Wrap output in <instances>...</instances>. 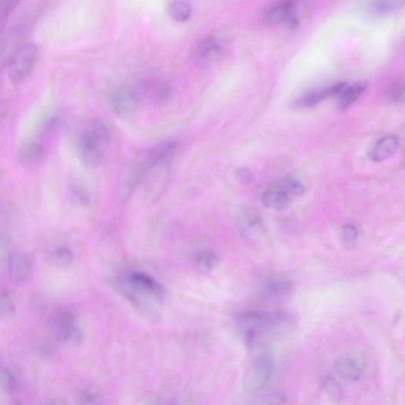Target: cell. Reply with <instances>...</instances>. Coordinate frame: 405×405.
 <instances>
[{
  "instance_id": "484cf974",
  "label": "cell",
  "mask_w": 405,
  "mask_h": 405,
  "mask_svg": "<svg viewBox=\"0 0 405 405\" xmlns=\"http://www.w3.org/2000/svg\"><path fill=\"white\" fill-rule=\"evenodd\" d=\"M323 387L327 394L332 399L340 401L342 398V389H341L339 382L333 379L332 377H327L323 382Z\"/></svg>"
},
{
  "instance_id": "277c9868",
  "label": "cell",
  "mask_w": 405,
  "mask_h": 405,
  "mask_svg": "<svg viewBox=\"0 0 405 405\" xmlns=\"http://www.w3.org/2000/svg\"><path fill=\"white\" fill-rule=\"evenodd\" d=\"M48 328L56 342L72 345L82 342L83 332L77 324L75 312L69 307L55 310L48 317Z\"/></svg>"
},
{
  "instance_id": "ffe728a7",
  "label": "cell",
  "mask_w": 405,
  "mask_h": 405,
  "mask_svg": "<svg viewBox=\"0 0 405 405\" xmlns=\"http://www.w3.org/2000/svg\"><path fill=\"white\" fill-rule=\"evenodd\" d=\"M365 86L362 83L352 85V86H346L342 92L339 95V109L345 110L357 102L359 97L364 93Z\"/></svg>"
},
{
  "instance_id": "e0dca14e",
  "label": "cell",
  "mask_w": 405,
  "mask_h": 405,
  "mask_svg": "<svg viewBox=\"0 0 405 405\" xmlns=\"http://www.w3.org/2000/svg\"><path fill=\"white\" fill-rule=\"evenodd\" d=\"M262 204L265 207L280 211L285 209L290 202V197L280 189H272L265 191L261 197Z\"/></svg>"
},
{
  "instance_id": "8992f818",
  "label": "cell",
  "mask_w": 405,
  "mask_h": 405,
  "mask_svg": "<svg viewBox=\"0 0 405 405\" xmlns=\"http://www.w3.org/2000/svg\"><path fill=\"white\" fill-rule=\"evenodd\" d=\"M38 47L33 42H25L19 46L9 61V76L11 82L24 81L36 65L38 59Z\"/></svg>"
},
{
  "instance_id": "9a60e30c",
  "label": "cell",
  "mask_w": 405,
  "mask_h": 405,
  "mask_svg": "<svg viewBox=\"0 0 405 405\" xmlns=\"http://www.w3.org/2000/svg\"><path fill=\"white\" fill-rule=\"evenodd\" d=\"M399 147V140L393 135L385 137L377 142L371 152V158L374 162H382L394 155Z\"/></svg>"
},
{
  "instance_id": "4316f807",
  "label": "cell",
  "mask_w": 405,
  "mask_h": 405,
  "mask_svg": "<svg viewBox=\"0 0 405 405\" xmlns=\"http://www.w3.org/2000/svg\"><path fill=\"white\" fill-rule=\"evenodd\" d=\"M358 230L353 225H346L343 229V243L347 250H352L357 245L358 239Z\"/></svg>"
},
{
  "instance_id": "5bb4252c",
  "label": "cell",
  "mask_w": 405,
  "mask_h": 405,
  "mask_svg": "<svg viewBox=\"0 0 405 405\" xmlns=\"http://www.w3.org/2000/svg\"><path fill=\"white\" fill-rule=\"evenodd\" d=\"M141 90L153 102L158 103L166 102L169 100L172 95V90L169 84L165 81H150L143 83Z\"/></svg>"
},
{
  "instance_id": "74e56055",
  "label": "cell",
  "mask_w": 405,
  "mask_h": 405,
  "mask_svg": "<svg viewBox=\"0 0 405 405\" xmlns=\"http://www.w3.org/2000/svg\"><path fill=\"white\" fill-rule=\"evenodd\" d=\"M174 405H187V404H182V403H177V404H174Z\"/></svg>"
},
{
  "instance_id": "9c48e42d",
  "label": "cell",
  "mask_w": 405,
  "mask_h": 405,
  "mask_svg": "<svg viewBox=\"0 0 405 405\" xmlns=\"http://www.w3.org/2000/svg\"><path fill=\"white\" fill-rule=\"evenodd\" d=\"M9 278L13 283L20 285L31 278L33 261L31 256L23 252H13L6 260Z\"/></svg>"
},
{
  "instance_id": "d4e9b609",
  "label": "cell",
  "mask_w": 405,
  "mask_h": 405,
  "mask_svg": "<svg viewBox=\"0 0 405 405\" xmlns=\"http://www.w3.org/2000/svg\"><path fill=\"white\" fill-rule=\"evenodd\" d=\"M73 259V253L65 247L56 248V250L51 253V261L56 266H68L72 263Z\"/></svg>"
},
{
  "instance_id": "5b68a950",
  "label": "cell",
  "mask_w": 405,
  "mask_h": 405,
  "mask_svg": "<svg viewBox=\"0 0 405 405\" xmlns=\"http://www.w3.org/2000/svg\"><path fill=\"white\" fill-rule=\"evenodd\" d=\"M275 361L271 353L265 351L256 355L248 364L243 377V388L246 393L262 392L271 382Z\"/></svg>"
},
{
  "instance_id": "8d00e7d4",
  "label": "cell",
  "mask_w": 405,
  "mask_h": 405,
  "mask_svg": "<svg viewBox=\"0 0 405 405\" xmlns=\"http://www.w3.org/2000/svg\"><path fill=\"white\" fill-rule=\"evenodd\" d=\"M13 405H23V404L19 401H16V402L14 403Z\"/></svg>"
},
{
  "instance_id": "6da1fadb",
  "label": "cell",
  "mask_w": 405,
  "mask_h": 405,
  "mask_svg": "<svg viewBox=\"0 0 405 405\" xmlns=\"http://www.w3.org/2000/svg\"><path fill=\"white\" fill-rule=\"evenodd\" d=\"M119 287L142 314L149 319L157 318L165 290L153 277L142 273H131L120 280Z\"/></svg>"
},
{
  "instance_id": "8fae6325",
  "label": "cell",
  "mask_w": 405,
  "mask_h": 405,
  "mask_svg": "<svg viewBox=\"0 0 405 405\" xmlns=\"http://www.w3.org/2000/svg\"><path fill=\"white\" fill-rule=\"evenodd\" d=\"M295 6L293 2H280L273 4L264 13V22L266 25L280 24L288 20L290 26L296 24L295 16Z\"/></svg>"
},
{
  "instance_id": "d6986e66",
  "label": "cell",
  "mask_w": 405,
  "mask_h": 405,
  "mask_svg": "<svg viewBox=\"0 0 405 405\" xmlns=\"http://www.w3.org/2000/svg\"><path fill=\"white\" fill-rule=\"evenodd\" d=\"M240 231L246 236H252L261 228V218L252 210L241 213L239 219Z\"/></svg>"
},
{
  "instance_id": "7c38bea8",
  "label": "cell",
  "mask_w": 405,
  "mask_h": 405,
  "mask_svg": "<svg viewBox=\"0 0 405 405\" xmlns=\"http://www.w3.org/2000/svg\"><path fill=\"white\" fill-rule=\"evenodd\" d=\"M346 86V83H340L324 90L311 92V93L298 99L295 102V105L298 108L314 107V106L325 100V98L340 95Z\"/></svg>"
},
{
  "instance_id": "7402d4cb",
  "label": "cell",
  "mask_w": 405,
  "mask_h": 405,
  "mask_svg": "<svg viewBox=\"0 0 405 405\" xmlns=\"http://www.w3.org/2000/svg\"><path fill=\"white\" fill-rule=\"evenodd\" d=\"M16 312V305L8 290H0V320L11 318Z\"/></svg>"
},
{
  "instance_id": "ac0fdd59",
  "label": "cell",
  "mask_w": 405,
  "mask_h": 405,
  "mask_svg": "<svg viewBox=\"0 0 405 405\" xmlns=\"http://www.w3.org/2000/svg\"><path fill=\"white\" fill-rule=\"evenodd\" d=\"M288 400L287 396L281 391H273L266 394L256 395L246 401L236 405H283Z\"/></svg>"
},
{
  "instance_id": "52a82bcc",
  "label": "cell",
  "mask_w": 405,
  "mask_h": 405,
  "mask_svg": "<svg viewBox=\"0 0 405 405\" xmlns=\"http://www.w3.org/2000/svg\"><path fill=\"white\" fill-rule=\"evenodd\" d=\"M367 364V358L364 352L351 350L340 355L334 364V369L340 379L357 382L364 375Z\"/></svg>"
},
{
  "instance_id": "ba28073f",
  "label": "cell",
  "mask_w": 405,
  "mask_h": 405,
  "mask_svg": "<svg viewBox=\"0 0 405 405\" xmlns=\"http://www.w3.org/2000/svg\"><path fill=\"white\" fill-rule=\"evenodd\" d=\"M48 137L41 132L37 136L26 140L19 150V159L26 167H37L46 157L48 154Z\"/></svg>"
},
{
  "instance_id": "3957f363",
  "label": "cell",
  "mask_w": 405,
  "mask_h": 405,
  "mask_svg": "<svg viewBox=\"0 0 405 405\" xmlns=\"http://www.w3.org/2000/svg\"><path fill=\"white\" fill-rule=\"evenodd\" d=\"M111 140L110 126L96 118L83 127L76 140L77 152L83 164L94 168L101 164Z\"/></svg>"
},
{
  "instance_id": "30bf717a",
  "label": "cell",
  "mask_w": 405,
  "mask_h": 405,
  "mask_svg": "<svg viewBox=\"0 0 405 405\" xmlns=\"http://www.w3.org/2000/svg\"><path fill=\"white\" fill-rule=\"evenodd\" d=\"M139 96L130 89H119L111 95V107L120 118H130L136 112L139 105Z\"/></svg>"
},
{
  "instance_id": "7a4b0ae2",
  "label": "cell",
  "mask_w": 405,
  "mask_h": 405,
  "mask_svg": "<svg viewBox=\"0 0 405 405\" xmlns=\"http://www.w3.org/2000/svg\"><path fill=\"white\" fill-rule=\"evenodd\" d=\"M289 325V320L281 312L267 314L259 311H248L238 317L236 329L238 336L248 348L259 346L268 334H279Z\"/></svg>"
},
{
  "instance_id": "2e32d148",
  "label": "cell",
  "mask_w": 405,
  "mask_h": 405,
  "mask_svg": "<svg viewBox=\"0 0 405 405\" xmlns=\"http://www.w3.org/2000/svg\"><path fill=\"white\" fill-rule=\"evenodd\" d=\"M223 46L214 37L204 39L196 49L199 58L203 61H213L217 60L223 53Z\"/></svg>"
},
{
  "instance_id": "cb8c5ba5",
  "label": "cell",
  "mask_w": 405,
  "mask_h": 405,
  "mask_svg": "<svg viewBox=\"0 0 405 405\" xmlns=\"http://www.w3.org/2000/svg\"><path fill=\"white\" fill-rule=\"evenodd\" d=\"M0 386L6 394H14L18 389L19 383L16 376L9 369H0Z\"/></svg>"
},
{
  "instance_id": "f1b7e54d",
  "label": "cell",
  "mask_w": 405,
  "mask_h": 405,
  "mask_svg": "<svg viewBox=\"0 0 405 405\" xmlns=\"http://www.w3.org/2000/svg\"><path fill=\"white\" fill-rule=\"evenodd\" d=\"M283 191L289 195H293L295 196H300L304 194L305 193V188L303 184L295 179H288L286 180L282 184V187L279 188Z\"/></svg>"
},
{
  "instance_id": "44dd1931",
  "label": "cell",
  "mask_w": 405,
  "mask_h": 405,
  "mask_svg": "<svg viewBox=\"0 0 405 405\" xmlns=\"http://www.w3.org/2000/svg\"><path fill=\"white\" fill-rule=\"evenodd\" d=\"M169 16L179 23H184L191 16V9L189 3L184 1H173L168 5Z\"/></svg>"
},
{
  "instance_id": "e575fe53",
  "label": "cell",
  "mask_w": 405,
  "mask_h": 405,
  "mask_svg": "<svg viewBox=\"0 0 405 405\" xmlns=\"http://www.w3.org/2000/svg\"><path fill=\"white\" fill-rule=\"evenodd\" d=\"M238 179L244 183H247L251 180V173L250 170L246 168H240L236 173Z\"/></svg>"
},
{
  "instance_id": "d6a6232c",
  "label": "cell",
  "mask_w": 405,
  "mask_h": 405,
  "mask_svg": "<svg viewBox=\"0 0 405 405\" xmlns=\"http://www.w3.org/2000/svg\"><path fill=\"white\" fill-rule=\"evenodd\" d=\"M70 193H72L75 201L80 204H86L88 201L87 194L81 188L77 186H70Z\"/></svg>"
},
{
  "instance_id": "83f0119b",
  "label": "cell",
  "mask_w": 405,
  "mask_h": 405,
  "mask_svg": "<svg viewBox=\"0 0 405 405\" xmlns=\"http://www.w3.org/2000/svg\"><path fill=\"white\" fill-rule=\"evenodd\" d=\"M403 2L398 1H382L376 2L372 6V11L378 15L388 14L399 9L403 6Z\"/></svg>"
},
{
  "instance_id": "836d02e7",
  "label": "cell",
  "mask_w": 405,
  "mask_h": 405,
  "mask_svg": "<svg viewBox=\"0 0 405 405\" xmlns=\"http://www.w3.org/2000/svg\"><path fill=\"white\" fill-rule=\"evenodd\" d=\"M40 353L44 359H52L55 355L54 347L49 344H44L41 347Z\"/></svg>"
},
{
  "instance_id": "1f68e13d",
  "label": "cell",
  "mask_w": 405,
  "mask_h": 405,
  "mask_svg": "<svg viewBox=\"0 0 405 405\" xmlns=\"http://www.w3.org/2000/svg\"><path fill=\"white\" fill-rule=\"evenodd\" d=\"M404 98V85L402 83H397L390 91L391 100L398 102Z\"/></svg>"
},
{
  "instance_id": "4fadbf2b",
  "label": "cell",
  "mask_w": 405,
  "mask_h": 405,
  "mask_svg": "<svg viewBox=\"0 0 405 405\" xmlns=\"http://www.w3.org/2000/svg\"><path fill=\"white\" fill-rule=\"evenodd\" d=\"M293 284L282 278H271L267 280L262 287V293L269 300L283 301L291 294Z\"/></svg>"
},
{
  "instance_id": "603a6c76",
  "label": "cell",
  "mask_w": 405,
  "mask_h": 405,
  "mask_svg": "<svg viewBox=\"0 0 405 405\" xmlns=\"http://www.w3.org/2000/svg\"><path fill=\"white\" fill-rule=\"evenodd\" d=\"M219 264V259L215 254L203 253L196 261V268L201 273H207L214 269Z\"/></svg>"
},
{
  "instance_id": "f546056e",
  "label": "cell",
  "mask_w": 405,
  "mask_h": 405,
  "mask_svg": "<svg viewBox=\"0 0 405 405\" xmlns=\"http://www.w3.org/2000/svg\"><path fill=\"white\" fill-rule=\"evenodd\" d=\"M18 1H0V30L2 29L6 21H8L11 13L15 10Z\"/></svg>"
},
{
  "instance_id": "4dcf8cb0",
  "label": "cell",
  "mask_w": 405,
  "mask_h": 405,
  "mask_svg": "<svg viewBox=\"0 0 405 405\" xmlns=\"http://www.w3.org/2000/svg\"><path fill=\"white\" fill-rule=\"evenodd\" d=\"M78 405H102L100 398L98 395L90 392V391H86V392L83 393L79 399H78Z\"/></svg>"
},
{
  "instance_id": "d590c367",
  "label": "cell",
  "mask_w": 405,
  "mask_h": 405,
  "mask_svg": "<svg viewBox=\"0 0 405 405\" xmlns=\"http://www.w3.org/2000/svg\"><path fill=\"white\" fill-rule=\"evenodd\" d=\"M47 405H68L65 400L61 399V398H56V399L49 402Z\"/></svg>"
}]
</instances>
